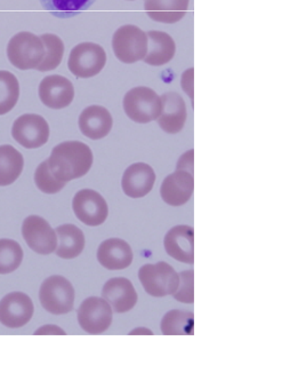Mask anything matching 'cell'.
<instances>
[{"label":"cell","mask_w":306,"mask_h":365,"mask_svg":"<svg viewBox=\"0 0 306 365\" xmlns=\"http://www.w3.org/2000/svg\"><path fill=\"white\" fill-rule=\"evenodd\" d=\"M48 168L62 182L84 177L93 165V153L88 145L79 141H67L54 147Z\"/></svg>","instance_id":"cell-1"},{"label":"cell","mask_w":306,"mask_h":365,"mask_svg":"<svg viewBox=\"0 0 306 365\" xmlns=\"http://www.w3.org/2000/svg\"><path fill=\"white\" fill-rule=\"evenodd\" d=\"M7 56L18 69L36 70L45 56V46L41 37L31 32H19L7 45Z\"/></svg>","instance_id":"cell-2"},{"label":"cell","mask_w":306,"mask_h":365,"mask_svg":"<svg viewBox=\"0 0 306 365\" xmlns=\"http://www.w3.org/2000/svg\"><path fill=\"white\" fill-rule=\"evenodd\" d=\"M160 96L149 87H134L124 98V110L133 122L139 124L157 120L162 113Z\"/></svg>","instance_id":"cell-3"},{"label":"cell","mask_w":306,"mask_h":365,"mask_svg":"<svg viewBox=\"0 0 306 365\" xmlns=\"http://www.w3.org/2000/svg\"><path fill=\"white\" fill-rule=\"evenodd\" d=\"M39 300L43 309L48 313L63 315L73 310L75 289L63 276H51L41 284Z\"/></svg>","instance_id":"cell-4"},{"label":"cell","mask_w":306,"mask_h":365,"mask_svg":"<svg viewBox=\"0 0 306 365\" xmlns=\"http://www.w3.org/2000/svg\"><path fill=\"white\" fill-rule=\"evenodd\" d=\"M112 50L119 61L135 63L147 56V32L133 24L122 26L112 37Z\"/></svg>","instance_id":"cell-5"},{"label":"cell","mask_w":306,"mask_h":365,"mask_svg":"<svg viewBox=\"0 0 306 365\" xmlns=\"http://www.w3.org/2000/svg\"><path fill=\"white\" fill-rule=\"evenodd\" d=\"M107 63V53L98 43H80L70 53L68 67L78 78H92L101 73Z\"/></svg>","instance_id":"cell-6"},{"label":"cell","mask_w":306,"mask_h":365,"mask_svg":"<svg viewBox=\"0 0 306 365\" xmlns=\"http://www.w3.org/2000/svg\"><path fill=\"white\" fill-rule=\"evenodd\" d=\"M139 279L147 293L153 297L173 294L179 283V274L173 267L164 261L142 267L139 272Z\"/></svg>","instance_id":"cell-7"},{"label":"cell","mask_w":306,"mask_h":365,"mask_svg":"<svg viewBox=\"0 0 306 365\" xmlns=\"http://www.w3.org/2000/svg\"><path fill=\"white\" fill-rule=\"evenodd\" d=\"M12 135L15 141L24 148H39L48 141V123L39 115L26 113L15 120Z\"/></svg>","instance_id":"cell-8"},{"label":"cell","mask_w":306,"mask_h":365,"mask_svg":"<svg viewBox=\"0 0 306 365\" xmlns=\"http://www.w3.org/2000/svg\"><path fill=\"white\" fill-rule=\"evenodd\" d=\"M112 319V308L103 298H87L78 309L79 324L87 334H103L110 328Z\"/></svg>","instance_id":"cell-9"},{"label":"cell","mask_w":306,"mask_h":365,"mask_svg":"<svg viewBox=\"0 0 306 365\" xmlns=\"http://www.w3.org/2000/svg\"><path fill=\"white\" fill-rule=\"evenodd\" d=\"M22 235L30 249L38 255H51L58 247L56 230L38 215H30L23 221Z\"/></svg>","instance_id":"cell-10"},{"label":"cell","mask_w":306,"mask_h":365,"mask_svg":"<svg viewBox=\"0 0 306 365\" xmlns=\"http://www.w3.org/2000/svg\"><path fill=\"white\" fill-rule=\"evenodd\" d=\"M73 209L75 217L87 226H100L107 220L109 207L101 195L92 189H83L75 195Z\"/></svg>","instance_id":"cell-11"},{"label":"cell","mask_w":306,"mask_h":365,"mask_svg":"<svg viewBox=\"0 0 306 365\" xmlns=\"http://www.w3.org/2000/svg\"><path fill=\"white\" fill-rule=\"evenodd\" d=\"M35 308L26 293L12 292L0 302V323L9 329L22 328L32 319Z\"/></svg>","instance_id":"cell-12"},{"label":"cell","mask_w":306,"mask_h":365,"mask_svg":"<svg viewBox=\"0 0 306 365\" xmlns=\"http://www.w3.org/2000/svg\"><path fill=\"white\" fill-rule=\"evenodd\" d=\"M39 98L51 109H64L75 98V87L63 76H47L39 85Z\"/></svg>","instance_id":"cell-13"},{"label":"cell","mask_w":306,"mask_h":365,"mask_svg":"<svg viewBox=\"0 0 306 365\" xmlns=\"http://www.w3.org/2000/svg\"><path fill=\"white\" fill-rule=\"evenodd\" d=\"M162 109L157 118L158 124L166 133L176 134L184 128L186 122V106L184 100L175 92H168L160 96Z\"/></svg>","instance_id":"cell-14"},{"label":"cell","mask_w":306,"mask_h":365,"mask_svg":"<svg viewBox=\"0 0 306 365\" xmlns=\"http://www.w3.org/2000/svg\"><path fill=\"white\" fill-rule=\"evenodd\" d=\"M156 181V173L145 163H136L125 171L122 186L128 197L141 198L152 190Z\"/></svg>","instance_id":"cell-15"},{"label":"cell","mask_w":306,"mask_h":365,"mask_svg":"<svg viewBox=\"0 0 306 365\" xmlns=\"http://www.w3.org/2000/svg\"><path fill=\"white\" fill-rule=\"evenodd\" d=\"M194 190V175L188 172L176 171L164 180L160 194L168 205L181 206L188 203Z\"/></svg>","instance_id":"cell-16"},{"label":"cell","mask_w":306,"mask_h":365,"mask_svg":"<svg viewBox=\"0 0 306 365\" xmlns=\"http://www.w3.org/2000/svg\"><path fill=\"white\" fill-rule=\"evenodd\" d=\"M102 296L110 304L113 312L126 313L137 302V293L132 282L124 277H117L105 283Z\"/></svg>","instance_id":"cell-17"},{"label":"cell","mask_w":306,"mask_h":365,"mask_svg":"<svg viewBox=\"0 0 306 365\" xmlns=\"http://www.w3.org/2000/svg\"><path fill=\"white\" fill-rule=\"evenodd\" d=\"M165 250L172 258L194 264V232L189 226H176L167 232L165 237Z\"/></svg>","instance_id":"cell-18"},{"label":"cell","mask_w":306,"mask_h":365,"mask_svg":"<svg viewBox=\"0 0 306 365\" xmlns=\"http://www.w3.org/2000/svg\"><path fill=\"white\" fill-rule=\"evenodd\" d=\"M113 120L111 113L101 106L86 108L79 117L81 133L92 140L103 139L110 133Z\"/></svg>","instance_id":"cell-19"},{"label":"cell","mask_w":306,"mask_h":365,"mask_svg":"<svg viewBox=\"0 0 306 365\" xmlns=\"http://www.w3.org/2000/svg\"><path fill=\"white\" fill-rule=\"evenodd\" d=\"M97 259L107 269H125L133 261V251L127 242L119 238H110L98 247Z\"/></svg>","instance_id":"cell-20"},{"label":"cell","mask_w":306,"mask_h":365,"mask_svg":"<svg viewBox=\"0 0 306 365\" xmlns=\"http://www.w3.org/2000/svg\"><path fill=\"white\" fill-rule=\"evenodd\" d=\"M147 51L143 61L152 67H160L172 61L176 52V45L171 36L164 31L147 32Z\"/></svg>","instance_id":"cell-21"},{"label":"cell","mask_w":306,"mask_h":365,"mask_svg":"<svg viewBox=\"0 0 306 365\" xmlns=\"http://www.w3.org/2000/svg\"><path fill=\"white\" fill-rule=\"evenodd\" d=\"M190 0H144L149 18L160 24H176L188 12Z\"/></svg>","instance_id":"cell-22"},{"label":"cell","mask_w":306,"mask_h":365,"mask_svg":"<svg viewBox=\"0 0 306 365\" xmlns=\"http://www.w3.org/2000/svg\"><path fill=\"white\" fill-rule=\"evenodd\" d=\"M58 247L56 252L62 259H75L85 247L84 232L75 225H62L56 230Z\"/></svg>","instance_id":"cell-23"},{"label":"cell","mask_w":306,"mask_h":365,"mask_svg":"<svg viewBox=\"0 0 306 365\" xmlns=\"http://www.w3.org/2000/svg\"><path fill=\"white\" fill-rule=\"evenodd\" d=\"M23 156L12 145H0V187L14 183L23 171Z\"/></svg>","instance_id":"cell-24"},{"label":"cell","mask_w":306,"mask_h":365,"mask_svg":"<svg viewBox=\"0 0 306 365\" xmlns=\"http://www.w3.org/2000/svg\"><path fill=\"white\" fill-rule=\"evenodd\" d=\"M194 314L172 310L162 319V331L165 336H188L194 334Z\"/></svg>","instance_id":"cell-25"},{"label":"cell","mask_w":306,"mask_h":365,"mask_svg":"<svg viewBox=\"0 0 306 365\" xmlns=\"http://www.w3.org/2000/svg\"><path fill=\"white\" fill-rule=\"evenodd\" d=\"M41 39L45 46V56L36 70L45 73V71L56 69L61 64L63 58V41L58 36L53 34H43L41 36Z\"/></svg>","instance_id":"cell-26"},{"label":"cell","mask_w":306,"mask_h":365,"mask_svg":"<svg viewBox=\"0 0 306 365\" xmlns=\"http://www.w3.org/2000/svg\"><path fill=\"white\" fill-rule=\"evenodd\" d=\"M20 98V84L12 73L0 71V116L12 110Z\"/></svg>","instance_id":"cell-27"},{"label":"cell","mask_w":306,"mask_h":365,"mask_svg":"<svg viewBox=\"0 0 306 365\" xmlns=\"http://www.w3.org/2000/svg\"><path fill=\"white\" fill-rule=\"evenodd\" d=\"M23 260V250L13 240H0V274H11L18 269Z\"/></svg>","instance_id":"cell-28"},{"label":"cell","mask_w":306,"mask_h":365,"mask_svg":"<svg viewBox=\"0 0 306 365\" xmlns=\"http://www.w3.org/2000/svg\"><path fill=\"white\" fill-rule=\"evenodd\" d=\"M95 0H41L43 9L58 18H70L88 9Z\"/></svg>","instance_id":"cell-29"},{"label":"cell","mask_w":306,"mask_h":365,"mask_svg":"<svg viewBox=\"0 0 306 365\" xmlns=\"http://www.w3.org/2000/svg\"><path fill=\"white\" fill-rule=\"evenodd\" d=\"M35 182L38 189L45 194H56L65 186V182H62L53 175L48 168V160L38 166L35 172Z\"/></svg>","instance_id":"cell-30"},{"label":"cell","mask_w":306,"mask_h":365,"mask_svg":"<svg viewBox=\"0 0 306 365\" xmlns=\"http://www.w3.org/2000/svg\"><path fill=\"white\" fill-rule=\"evenodd\" d=\"M194 270H186L179 274V283L176 291L173 293L177 302L192 304L194 302Z\"/></svg>","instance_id":"cell-31"},{"label":"cell","mask_w":306,"mask_h":365,"mask_svg":"<svg viewBox=\"0 0 306 365\" xmlns=\"http://www.w3.org/2000/svg\"><path fill=\"white\" fill-rule=\"evenodd\" d=\"M194 69L185 70L183 73L182 78H181V85H182L183 91L185 93L190 96L191 101L194 103Z\"/></svg>","instance_id":"cell-32"},{"label":"cell","mask_w":306,"mask_h":365,"mask_svg":"<svg viewBox=\"0 0 306 365\" xmlns=\"http://www.w3.org/2000/svg\"><path fill=\"white\" fill-rule=\"evenodd\" d=\"M194 151L191 149L188 153H185L179 162H177V171H185L188 173L194 175Z\"/></svg>","instance_id":"cell-33"},{"label":"cell","mask_w":306,"mask_h":365,"mask_svg":"<svg viewBox=\"0 0 306 365\" xmlns=\"http://www.w3.org/2000/svg\"><path fill=\"white\" fill-rule=\"evenodd\" d=\"M36 336H47V334H60L64 336L65 332L61 328H58L56 325H45L38 329L35 332Z\"/></svg>","instance_id":"cell-34"}]
</instances>
